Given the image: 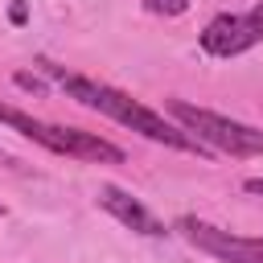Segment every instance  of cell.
<instances>
[{
	"label": "cell",
	"mask_w": 263,
	"mask_h": 263,
	"mask_svg": "<svg viewBox=\"0 0 263 263\" xmlns=\"http://www.w3.org/2000/svg\"><path fill=\"white\" fill-rule=\"evenodd\" d=\"M0 123H8L12 132H21L25 140L58 152V156H70V160H95V164H123V148H115L111 140L95 136V132H82V127H62V123H45L29 111H16V107H4L0 103Z\"/></svg>",
	"instance_id": "cell-2"
},
{
	"label": "cell",
	"mask_w": 263,
	"mask_h": 263,
	"mask_svg": "<svg viewBox=\"0 0 263 263\" xmlns=\"http://www.w3.org/2000/svg\"><path fill=\"white\" fill-rule=\"evenodd\" d=\"M177 230L205 255L222 259V263H263V238H247V234H230L214 222H201L193 214L177 218Z\"/></svg>",
	"instance_id": "cell-5"
},
{
	"label": "cell",
	"mask_w": 263,
	"mask_h": 263,
	"mask_svg": "<svg viewBox=\"0 0 263 263\" xmlns=\"http://www.w3.org/2000/svg\"><path fill=\"white\" fill-rule=\"evenodd\" d=\"M0 214H4V210H0Z\"/></svg>",
	"instance_id": "cell-9"
},
{
	"label": "cell",
	"mask_w": 263,
	"mask_h": 263,
	"mask_svg": "<svg viewBox=\"0 0 263 263\" xmlns=\"http://www.w3.org/2000/svg\"><path fill=\"white\" fill-rule=\"evenodd\" d=\"M99 205L115 218V222H123L127 230H136V234H144V238H164L168 230H164V222L140 201V197H132L127 189H119V185H99Z\"/></svg>",
	"instance_id": "cell-6"
},
{
	"label": "cell",
	"mask_w": 263,
	"mask_h": 263,
	"mask_svg": "<svg viewBox=\"0 0 263 263\" xmlns=\"http://www.w3.org/2000/svg\"><path fill=\"white\" fill-rule=\"evenodd\" d=\"M45 74H53L58 86H62L70 99H78V103L90 107V111H103L107 119L140 132L144 140L164 144V148H181V152H201V144H197L193 136H185L177 123H168L160 111L144 107V103L132 99L127 90H119V86H111V82H99V78H86V74H66L62 66H49V62H45Z\"/></svg>",
	"instance_id": "cell-1"
},
{
	"label": "cell",
	"mask_w": 263,
	"mask_h": 263,
	"mask_svg": "<svg viewBox=\"0 0 263 263\" xmlns=\"http://www.w3.org/2000/svg\"><path fill=\"white\" fill-rule=\"evenodd\" d=\"M168 115L177 119V127L185 136H193L197 144H210L218 152H230V156H263V132L242 123V119H230V115H218L210 107H193L185 99H173L168 103Z\"/></svg>",
	"instance_id": "cell-3"
},
{
	"label": "cell",
	"mask_w": 263,
	"mask_h": 263,
	"mask_svg": "<svg viewBox=\"0 0 263 263\" xmlns=\"http://www.w3.org/2000/svg\"><path fill=\"white\" fill-rule=\"evenodd\" d=\"M263 41V0L247 12H218L201 29V49L210 58H238Z\"/></svg>",
	"instance_id": "cell-4"
},
{
	"label": "cell",
	"mask_w": 263,
	"mask_h": 263,
	"mask_svg": "<svg viewBox=\"0 0 263 263\" xmlns=\"http://www.w3.org/2000/svg\"><path fill=\"white\" fill-rule=\"evenodd\" d=\"M189 4L193 0H144V8L152 16H181V12H189Z\"/></svg>",
	"instance_id": "cell-7"
},
{
	"label": "cell",
	"mask_w": 263,
	"mask_h": 263,
	"mask_svg": "<svg viewBox=\"0 0 263 263\" xmlns=\"http://www.w3.org/2000/svg\"><path fill=\"white\" fill-rule=\"evenodd\" d=\"M242 189H247V193H259V197H263V177H247V185H242Z\"/></svg>",
	"instance_id": "cell-8"
}]
</instances>
